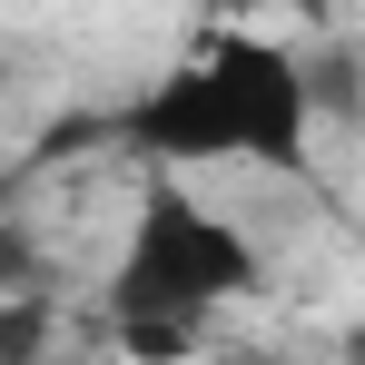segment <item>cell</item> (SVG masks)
I'll use <instances>...</instances> for the list:
<instances>
[{"label":"cell","instance_id":"cell-1","mask_svg":"<svg viewBox=\"0 0 365 365\" xmlns=\"http://www.w3.org/2000/svg\"><path fill=\"white\" fill-rule=\"evenodd\" d=\"M306 128H316L306 50H277L257 30H207L109 119V138L187 178V168H306Z\"/></svg>","mask_w":365,"mask_h":365},{"label":"cell","instance_id":"cell-2","mask_svg":"<svg viewBox=\"0 0 365 365\" xmlns=\"http://www.w3.org/2000/svg\"><path fill=\"white\" fill-rule=\"evenodd\" d=\"M267 287V257L247 237L227 207H207L197 187L168 168V178L138 197V217H128V247L119 267H109V306H119L128 336H148V346H168L187 336L197 316H217V306H237Z\"/></svg>","mask_w":365,"mask_h":365},{"label":"cell","instance_id":"cell-3","mask_svg":"<svg viewBox=\"0 0 365 365\" xmlns=\"http://www.w3.org/2000/svg\"><path fill=\"white\" fill-rule=\"evenodd\" d=\"M30 277H40V247H30V227H20V178L0 168V297L30 287Z\"/></svg>","mask_w":365,"mask_h":365}]
</instances>
